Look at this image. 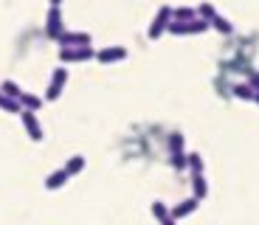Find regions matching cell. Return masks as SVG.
<instances>
[{
    "instance_id": "obj_1",
    "label": "cell",
    "mask_w": 259,
    "mask_h": 225,
    "mask_svg": "<svg viewBox=\"0 0 259 225\" xmlns=\"http://www.w3.org/2000/svg\"><path fill=\"white\" fill-rule=\"evenodd\" d=\"M96 57L93 45H79V48H59V62L62 65H82Z\"/></svg>"
},
{
    "instance_id": "obj_2",
    "label": "cell",
    "mask_w": 259,
    "mask_h": 225,
    "mask_svg": "<svg viewBox=\"0 0 259 225\" xmlns=\"http://www.w3.org/2000/svg\"><path fill=\"white\" fill-rule=\"evenodd\" d=\"M166 31L175 34V37H194V34L208 31V23H206V20H200V17L186 20V23H175V20H172V23L166 26Z\"/></svg>"
},
{
    "instance_id": "obj_3",
    "label": "cell",
    "mask_w": 259,
    "mask_h": 225,
    "mask_svg": "<svg viewBox=\"0 0 259 225\" xmlns=\"http://www.w3.org/2000/svg\"><path fill=\"white\" fill-rule=\"evenodd\" d=\"M172 23V6H161L155 12V17H152V23H149L147 28V37L149 39H161L163 34H166V26Z\"/></svg>"
},
{
    "instance_id": "obj_4",
    "label": "cell",
    "mask_w": 259,
    "mask_h": 225,
    "mask_svg": "<svg viewBox=\"0 0 259 225\" xmlns=\"http://www.w3.org/2000/svg\"><path fill=\"white\" fill-rule=\"evenodd\" d=\"M65 84H68V68H57V71L51 73V79H48V87H46L42 102H57V99L62 96Z\"/></svg>"
},
{
    "instance_id": "obj_5",
    "label": "cell",
    "mask_w": 259,
    "mask_h": 225,
    "mask_svg": "<svg viewBox=\"0 0 259 225\" xmlns=\"http://www.w3.org/2000/svg\"><path fill=\"white\" fill-rule=\"evenodd\" d=\"M17 116H20V121H23V129H26V135L31 138L34 144H39L42 138H46V132H42V124H39L37 113H31V110H20Z\"/></svg>"
},
{
    "instance_id": "obj_6",
    "label": "cell",
    "mask_w": 259,
    "mask_h": 225,
    "mask_svg": "<svg viewBox=\"0 0 259 225\" xmlns=\"http://www.w3.org/2000/svg\"><path fill=\"white\" fill-rule=\"evenodd\" d=\"M62 31H65V17H62V9H59V6H51V9H48V14H46V37L57 42V39H59V34H62Z\"/></svg>"
},
{
    "instance_id": "obj_7",
    "label": "cell",
    "mask_w": 259,
    "mask_h": 225,
    "mask_svg": "<svg viewBox=\"0 0 259 225\" xmlns=\"http://www.w3.org/2000/svg\"><path fill=\"white\" fill-rule=\"evenodd\" d=\"M96 59L99 65H113V62H124L127 59V48L124 45H107V48H102V51H96Z\"/></svg>"
},
{
    "instance_id": "obj_8",
    "label": "cell",
    "mask_w": 259,
    "mask_h": 225,
    "mask_svg": "<svg viewBox=\"0 0 259 225\" xmlns=\"http://www.w3.org/2000/svg\"><path fill=\"white\" fill-rule=\"evenodd\" d=\"M57 42L59 48H79V45H93V37L88 31H62Z\"/></svg>"
},
{
    "instance_id": "obj_9",
    "label": "cell",
    "mask_w": 259,
    "mask_h": 225,
    "mask_svg": "<svg viewBox=\"0 0 259 225\" xmlns=\"http://www.w3.org/2000/svg\"><path fill=\"white\" fill-rule=\"evenodd\" d=\"M197 208H200V200L186 197V200H181L178 206L169 208V217H172V219H186V217H192V214L197 211Z\"/></svg>"
},
{
    "instance_id": "obj_10",
    "label": "cell",
    "mask_w": 259,
    "mask_h": 225,
    "mask_svg": "<svg viewBox=\"0 0 259 225\" xmlns=\"http://www.w3.org/2000/svg\"><path fill=\"white\" fill-rule=\"evenodd\" d=\"M68 180H71V174L65 172V169H54V172L48 174L46 180H42V186H46L48 192H57V189H62Z\"/></svg>"
},
{
    "instance_id": "obj_11",
    "label": "cell",
    "mask_w": 259,
    "mask_h": 225,
    "mask_svg": "<svg viewBox=\"0 0 259 225\" xmlns=\"http://www.w3.org/2000/svg\"><path fill=\"white\" fill-rule=\"evenodd\" d=\"M192 197L194 200H206L208 197V183H206V174H192Z\"/></svg>"
},
{
    "instance_id": "obj_12",
    "label": "cell",
    "mask_w": 259,
    "mask_h": 225,
    "mask_svg": "<svg viewBox=\"0 0 259 225\" xmlns=\"http://www.w3.org/2000/svg\"><path fill=\"white\" fill-rule=\"evenodd\" d=\"M17 102H20V110H31V113H37L42 107V96H34V93H26V90L20 93Z\"/></svg>"
},
{
    "instance_id": "obj_13",
    "label": "cell",
    "mask_w": 259,
    "mask_h": 225,
    "mask_svg": "<svg viewBox=\"0 0 259 225\" xmlns=\"http://www.w3.org/2000/svg\"><path fill=\"white\" fill-rule=\"evenodd\" d=\"M186 169L192 174H203V172H206V161L200 158V152H186Z\"/></svg>"
},
{
    "instance_id": "obj_14",
    "label": "cell",
    "mask_w": 259,
    "mask_h": 225,
    "mask_svg": "<svg viewBox=\"0 0 259 225\" xmlns=\"http://www.w3.org/2000/svg\"><path fill=\"white\" fill-rule=\"evenodd\" d=\"M84 163H88V161H84V155H73V158H68V161H65L62 169L71 174V177H76L79 172H84Z\"/></svg>"
},
{
    "instance_id": "obj_15",
    "label": "cell",
    "mask_w": 259,
    "mask_h": 225,
    "mask_svg": "<svg viewBox=\"0 0 259 225\" xmlns=\"http://www.w3.org/2000/svg\"><path fill=\"white\" fill-rule=\"evenodd\" d=\"M208 28H214L217 34H234V26L223 17V14H214V17L208 20Z\"/></svg>"
},
{
    "instance_id": "obj_16",
    "label": "cell",
    "mask_w": 259,
    "mask_h": 225,
    "mask_svg": "<svg viewBox=\"0 0 259 225\" xmlns=\"http://www.w3.org/2000/svg\"><path fill=\"white\" fill-rule=\"evenodd\" d=\"M0 93L17 102V99H20V93H23V87H20V84L14 82V79H3V84H0Z\"/></svg>"
},
{
    "instance_id": "obj_17",
    "label": "cell",
    "mask_w": 259,
    "mask_h": 225,
    "mask_svg": "<svg viewBox=\"0 0 259 225\" xmlns=\"http://www.w3.org/2000/svg\"><path fill=\"white\" fill-rule=\"evenodd\" d=\"M231 90H234V96L242 99V102H253V93H256V90H253L248 82H237Z\"/></svg>"
},
{
    "instance_id": "obj_18",
    "label": "cell",
    "mask_w": 259,
    "mask_h": 225,
    "mask_svg": "<svg viewBox=\"0 0 259 225\" xmlns=\"http://www.w3.org/2000/svg\"><path fill=\"white\" fill-rule=\"evenodd\" d=\"M197 14H194V9L192 6H178V9H172V20L175 23H186V20H194Z\"/></svg>"
},
{
    "instance_id": "obj_19",
    "label": "cell",
    "mask_w": 259,
    "mask_h": 225,
    "mask_svg": "<svg viewBox=\"0 0 259 225\" xmlns=\"http://www.w3.org/2000/svg\"><path fill=\"white\" fill-rule=\"evenodd\" d=\"M169 166L178 169V172H183V169H186V152H183V149H175V152H169Z\"/></svg>"
},
{
    "instance_id": "obj_20",
    "label": "cell",
    "mask_w": 259,
    "mask_h": 225,
    "mask_svg": "<svg viewBox=\"0 0 259 225\" xmlns=\"http://www.w3.org/2000/svg\"><path fill=\"white\" fill-rule=\"evenodd\" d=\"M149 211H152V217L161 222V219H166L169 217V208H166V203H161V200H155L152 206H149Z\"/></svg>"
},
{
    "instance_id": "obj_21",
    "label": "cell",
    "mask_w": 259,
    "mask_h": 225,
    "mask_svg": "<svg viewBox=\"0 0 259 225\" xmlns=\"http://www.w3.org/2000/svg\"><path fill=\"white\" fill-rule=\"evenodd\" d=\"M194 14H197V17H200V20H206V23H208V20H211L214 14H217V9H214L211 3H200V6L194 9Z\"/></svg>"
},
{
    "instance_id": "obj_22",
    "label": "cell",
    "mask_w": 259,
    "mask_h": 225,
    "mask_svg": "<svg viewBox=\"0 0 259 225\" xmlns=\"http://www.w3.org/2000/svg\"><path fill=\"white\" fill-rule=\"evenodd\" d=\"M0 110H3V113H20V102H14V99L0 93Z\"/></svg>"
},
{
    "instance_id": "obj_23",
    "label": "cell",
    "mask_w": 259,
    "mask_h": 225,
    "mask_svg": "<svg viewBox=\"0 0 259 225\" xmlns=\"http://www.w3.org/2000/svg\"><path fill=\"white\" fill-rule=\"evenodd\" d=\"M175 149H183V135L181 132L169 135V152H175Z\"/></svg>"
},
{
    "instance_id": "obj_24",
    "label": "cell",
    "mask_w": 259,
    "mask_h": 225,
    "mask_svg": "<svg viewBox=\"0 0 259 225\" xmlns=\"http://www.w3.org/2000/svg\"><path fill=\"white\" fill-rule=\"evenodd\" d=\"M248 84H251L253 90H259V71H253L251 76H248Z\"/></svg>"
},
{
    "instance_id": "obj_25",
    "label": "cell",
    "mask_w": 259,
    "mask_h": 225,
    "mask_svg": "<svg viewBox=\"0 0 259 225\" xmlns=\"http://www.w3.org/2000/svg\"><path fill=\"white\" fill-rule=\"evenodd\" d=\"M158 225H178V219H172V217H166V219H161Z\"/></svg>"
},
{
    "instance_id": "obj_26",
    "label": "cell",
    "mask_w": 259,
    "mask_h": 225,
    "mask_svg": "<svg viewBox=\"0 0 259 225\" xmlns=\"http://www.w3.org/2000/svg\"><path fill=\"white\" fill-rule=\"evenodd\" d=\"M48 3H51V6H62V0H48Z\"/></svg>"
},
{
    "instance_id": "obj_27",
    "label": "cell",
    "mask_w": 259,
    "mask_h": 225,
    "mask_svg": "<svg viewBox=\"0 0 259 225\" xmlns=\"http://www.w3.org/2000/svg\"><path fill=\"white\" fill-rule=\"evenodd\" d=\"M253 102H256V104H259V90H256V93H253Z\"/></svg>"
}]
</instances>
